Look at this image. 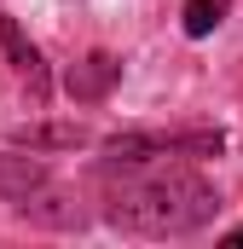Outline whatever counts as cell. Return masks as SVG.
Instances as JSON below:
<instances>
[{
	"mask_svg": "<svg viewBox=\"0 0 243 249\" xmlns=\"http://www.w3.org/2000/svg\"><path fill=\"white\" fill-rule=\"evenodd\" d=\"M116 81H122V64L110 58V53H87L81 64H69V75H64V87H69L75 105H99Z\"/></svg>",
	"mask_w": 243,
	"mask_h": 249,
	"instance_id": "7a4b0ae2",
	"label": "cell"
},
{
	"mask_svg": "<svg viewBox=\"0 0 243 249\" xmlns=\"http://www.w3.org/2000/svg\"><path fill=\"white\" fill-rule=\"evenodd\" d=\"M0 53L17 64L23 75H29V87H35V99H47V70H41V53L23 41V29L12 23V18H0Z\"/></svg>",
	"mask_w": 243,
	"mask_h": 249,
	"instance_id": "5b68a950",
	"label": "cell"
},
{
	"mask_svg": "<svg viewBox=\"0 0 243 249\" xmlns=\"http://www.w3.org/2000/svg\"><path fill=\"white\" fill-rule=\"evenodd\" d=\"M232 244H238V249H243V226H238V232H232Z\"/></svg>",
	"mask_w": 243,
	"mask_h": 249,
	"instance_id": "ba28073f",
	"label": "cell"
},
{
	"mask_svg": "<svg viewBox=\"0 0 243 249\" xmlns=\"http://www.w3.org/2000/svg\"><path fill=\"white\" fill-rule=\"evenodd\" d=\"M87 139H93L87 127H23L17 133V145H29V151H75Z\"/></svg>",
	"mask_w": 243,
	"mask_h": 249,
	"instance_id": "8992f818",
	"label": "cell"
},
{
	"mask_svg": "<svg viewBox=\"0 0 243 249\" xmlns=\"http://www.w3.org/2000/svg\"><path fill=\"white\" fill-rule=\"evenodd\" d=\"M104 220L133 238H191L220 214V191L180 157H104Z\"/></svg>",
	"mask_w": 243,
	"mask_h": 249,
	"instance_id": "6da1fadb",
	"label": "cell"
},
{
	"mask_svg": "<svg viewBox=\"0 0 243 249\" xmlns=\"http://www.w3.org/2000/svg\"><path fill=\"white\" fill-rule=\"evenodd\" d=\"M17 209H23V220H35V226H58V232L81 226V209H75L69 191H47V186H41V191H29Z\"/></svg>",
	"mask_w": 243,
	"mask_h": 249,
	"instance_id": "3957f363",
	"label": "cell"
},
{
	"mask_svg": "<svg viewBox=\"0 0 243 249\" xmlns=\"http://www.w3.org/2000/svg\"><path fill=\"white\" fill-rule=\"evenodd\" d=\"M185 35L191 41H203L208 29H220V18H226V0H185Z\"/></svg>",
	"mask_w": 243,
	"mask_h": 249,
	"instance_id": "52a82bcc",
	"label": "cell"
},
{
	"mask_svg": "<svg viewBox=\"0 0 243 249\" xmlns=\"http://www.w3.org/2000/svg\"><path fill=\"white\" fill-rule=\"evenodd\" d=\"M52 180L47 174V162L29 151V157H0V197H12V203H23L29 191H41Z\"/></svg>",
	"mask_w": 243,
	"mask_h": 249,
	"instance_id": "277c9868",
	"label": "cell"
}]
</instances>
